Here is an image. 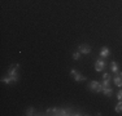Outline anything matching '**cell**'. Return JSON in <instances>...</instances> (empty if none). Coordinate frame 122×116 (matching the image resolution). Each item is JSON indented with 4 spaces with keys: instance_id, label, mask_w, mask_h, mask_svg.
<instances>
[{
    "instance_id": "cell-10",
    "label": "cell",
    "mask_w": 122,
    "mask_h": 116,
    "mask_svg": "<svg viewBox=\"0 0 122 116\" xmlns=\"http://www.w3.org/2000/svg\"><path fill=\"white\" fill-rule=\"evenodd\" d=\"M113 81H114V84L117 86H122V80H121V77H120V75H117V76H114V79H113Z\"/></svg>"
},
{
    "instance_id": "cell-4",
    "label": "cell",
    "mask_w": 122,
    "mask_h": 116,
    "mask_svg": "<svg viewBox=\"0 0 122 116\" xmlns=\"http://www.w3.org/2000/svg\"><path fill=\"white\" fill-rule=\"evenodd\" d=\"M70 74L74 76L75 81H83V80H86V77H85V76H82V75H79V74L77 72V70H74V68L70 71Z\"/></svg>"
},
{
    "instance_id": "cell-12",
    "label": "cell",
    "mask_w": 122,
    "mask_h": 116,
    "mask_svg": "<svg viewBox=\"0 0 122 116\" xmlns=\"http://www.w3.org/2000/svg\"><path fill=\"white\" fill-rule=\"evenodd\" d=\"M116 112H122V101L117 103V106H116Z\"/></svg>"
},
{
    "instance_id": "cell-8",
    "label": "cell",
    "mask_w": 122,
    "mask_h": 116,
    "mask_svg": "<svg viewBox=\"0 0 122 116\" xmlns=\"http://www.w3.org/2000/svg\"><path fill=\"white\" fill-rule=\"evenodd\" d=\"M46 112L48 115H60V108H48Z\"/></svg>"
},
{
    "instance_id": "cell-7",
    "label": "cell",
    "mask_w": 122,
    "mask_h": 116,
    "mask_svg": "<svg viewBox=\"0 0 122 116\" xmlns=\"http://www.w3.org/2000/svg\"><path fill=\"white\" fill-rule=\"evenodd\" d=\"M60 115L65 116V115H73V111L70 108H60Z\"/></svg>"
},
{
    "instance_id": "cell-6",
    "label": "cell",
    "mask_w": 122,
    "mask_h": 116,
    "mask_svg": "<svg viewBox=\"0 0 122 116\" xmlns=\"http://www.w3.org/2000/svg\"><path fill=\"white\" fill-rule=\"evenodd\" d=\"M18 67H20L18 65L10 66V68L8 70V75H17V70H18Z\"/></svg>"
},
{
    "instance_id": "cell-16",
    "label": "cell",
    "mask_w": 122,
    "mask_h": 116,
    "mask_svg": "<svg viewBox=\"0 0 122 116\" xmlns=\"http://www.w3.org/2000/svg\"><path fill=\"white\" fill-rule=\"evenodd\" d=\"M108 86H109V81L104 80V81H103V89H104V88H108Z\"/></svg>"
},
{
    "instance_id": "cell-9",
    "label": "cell",
    "mask_w": 122,
    "mask_h": 116,
    "mask_svg": "<svg viewBox=\"0 0 122 116\" xmlns=\"http://www.w3.org/2000/svg\"><path fill=\"white\" fill-rule=\"evenodd\" d=\"M100 56H101V57H108V56H109V49L107 48V46H103V48H101Z\"/></svg>"
},
{
    "instance_id": "cell-3",
    "label": "cell",
    "mask_w": 122,
    "mask_h": 116,
    "mask_svg": "<svg viewBox=\"0 0 122 116\" xmlns=\"http://www.w3.org/2000/svg\"><path fill=\"white\" fill-rule=\"evenodd\" d=\"M104 68H105V62L103 59H97L96 63H95V70L96 71H103Z\"/></svg>"
},
{
    "instance_id": "cell-18",
    "label": "cell",
    "mask_w": 122,
    "mask_h": 116,
    "mask_svg": "<svg viewBox=\"0 0 122 116\" xmlns=\"http://www.w3.org/2000/svg\"><path fill=\"white\" fill-rule=\"evenodd\" d=\"M117 98H118L120 101H122V89H121L120 92H118V94H117Z\"/></svg>"
},
{
    "instance_id": "cell-17",
    "label": "cell",
    "mask_w": 122,
    "mask_h": 116,
    "mask_svg": "<svg viewBox=\"0 0 122 116\" xmlns=\"http://www.w3.org/2000/svg\"><path fill=\"white\" fill-rule=\"evenodd\" d=\"M103 77H104V80H107V81H109V80H110V75H109V74H104V76H103Z\"/></svg>"
},
{
    "instance_id": "cell-11",
    "label": "cell",
    "mask_w": 122,
    "mask_h": 116,
    "mask_svg": "<svg viewBox=\"0 0 122 116\" xmlns=\"http://www.w3.org/2000/svg\"><path fill=\"white\" fill-rule=\"evenodd\" d=\"M103 92H104V94H105L107 97H110V95H112V93H113V89L108 86V88H104Z\"/></svg>"
},
{
    "instance_id": "cell-14",
    "label": "cell",
    "mask_w": 122,
    "mask_h": 116,
    "mask_svg": "<svg viewBox=\"0 0 122 116\" xmlns=\"http://www.w3.org/2000/svg\"><path fill=\"white\" fill-rule=\"evenodd\" d=\"M26 115H34V108L33 107H30V108H27V111H26Z\"/></svg>"
},
{
    "instance_id": "cell-2",
    "label": "cell",
    "mask_w": 122,
    "mask_h": 116,
    "mask_svg": "<svg viewBox=\"0 0 122 116\" xmlns=\"http://www.w3.org/2000/svg\"><path fill=\"white\" fill-rule=\"evenodd\" d=\"M17 80H18V75H8L7 77H3V79H1L3 83H7V84H9V83H16Z\"/></svg>"
},
{
    "instance_id": "cell-5",
    "label": "cell",
    "mask_w": 122,
    "mask_h": 116,
    "mask_svg": "<svg viewBox=\"0 0 122 116\" xmlns=\"http://www.w3.org/2000/svg\"><path fill=\"white\" fill-rule=\"evenodd\" d=\"M79 52L81 53H83V54H88L90 52H91V46L90 45H87V44H82V45H79Z\"/></svg>"
},
{
    "instance_id": "cell-19",
    "label": "cell",
    "mask_w": 122,
    "mask_h": 116,
    "mask_svg": "<svg viewBox=\"0 0 122 116\" xmlns=\"http://www.w3.org/2000/svg\"><path fill=\"white\" fill-rule=\"evenodd\" d=\"M120 77H121V80H122V72H121V74H120Z\"/></svg>"
},
{
    "instance_id": "cell-1",
    "label": "cell",
    "mask_w": 122,
    "mask_h": 116,
    "mask_svg": "<svg viewBox=\"0 0 122 116\" xmlns=\"http://www.w3.org/2000/svg\"><path fill=\"white\" fill-rule=\"evenodd\" d=\"M88 88L92 89V90L96 92V93L103 92V85H101L99 81H92V83H90V84H88Z\"/></svg>"
},
{
    "instance_id": "cell-13",
    "label": "cell",
    "mask_w": 122,
    "mask_h": 116,
    "mask_svg": "<svg viewBox=\"0 0 122 116\" xmlns=\"http://www.w3.org/2000/svg\"><path fill=\"white\" fill-rule=\"evenodd\" d=\"M112 71L113 72H118V67H117V63L112 62Z\"/></svg>"
},
{
    "instance_id": "cell-15",
    "label": "cell",
    "mask_w": 122,
    "mask_h": 116,
    "mask_svg": "<svg viewBox=\"0 0 122 116\" xmlns=\"http://www.w3.org/2000/svg\"><path fill=\"white\" fill-rule=\"evenodd\" d=\"M79 56H81V52H75V53H73V58H74V59H78Z\"/></svg>"
}]
</instances>
